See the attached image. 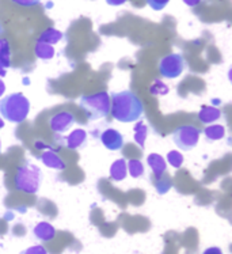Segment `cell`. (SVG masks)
<instances>
[{"mask_svg": "<svg viewBox=\"0 0 232 254\" xmlns=\"http://www.w3.org/2000/svg\"><path fill=\"white\" fill-rule=\"evenodd\" d=\"M110 113L119 123H134L141 119L144 106L141 99L130 90H124L110 95Z\"/></svg>", "mask_w": 232, "mask_h": 254, "instance_id": "obj_1", "label": "cell"}, {"mask_svg": "<svg viewBox=\"0 0 232 254\" xmlns=\"http://www.w3.org/2000/svg\"><path fill=\"white\" fill-rule=\"evenodd\" d=\"M30 113V101L22 93H12L0 98V116L8 123L22 124Z\"/></svg>", "mask_w": 232, "mask_h": 254, "instance_id": "obj_2", "label": "cell"}, {"mask_svg": "<svg viewBox=\"0 0 232 254\" xmlns=\"http://www.w3.org/2000/svg\"><path fill=\"white\" fill-rule=\"evenodd\" d=\"M42 182L41 169L30 162H25L18 167L15 174V189L27 194H36L40 190Z\"/></svg>", "mask_w": 232, "mask_h": 254, "instance_id": "obj_3", "label": "cell"}, {"mask_svg": "<svg viewBox=\"0 0 232 254\" xmlns=\"http://www.w3.org/2000/svg\"><path fill=\"white\" fill-rule=\"evenodd\" d=\"M79 105L84 110L88 120L97 121L105 119L110 113V94L101 91L93 95H83L79 99Z\"/></svg>", "mask_w": 232, "mask_h": 254, "instance_id": "obj_4", "label": "cell"}, {"mask_svg": "<svg viewBox=\"0 0 232 254\" xmlns=\"http://www.w3.org/2000/svg\"><path fill=\"white\" fill-rule=\"evenodd\" d=\"M201 133V129H198L194 125H180L173 132L171 137L179 150L191 151L198 144Z\"/></svg>", "mask_w": 232, "mask_h": 254, "instance_id": "obj_5", "label": "cell"}, {"mask_svg": "<svg viewBox=\"0 0 232 254\" xmlns=\"http://www.w3.org/2000/svg\"><path fill=\"white\" fill-rule=\"evenodd\" d=\"M186 68V62L180 53H170L162 57L159 62V72L166 79L179 78Z\"/></svg>", "mask_w": 232, "mask_h": 254, "instance_id": "obj_6", "label": "cell"}, {"mask_svg": "<svg viewBox=\"0 0 232 254\" xmlns=\"http://www.w3.org/2000/svg\"><path fill=\"white\" fill-rule=\"evenodd\" d=\"M75 123H76L75 116L71 112H67V110L58 112V113L52 116L49 119V127H51L52 132L55 135H62V133L68 132L72 128Z\"/></svg>", "mask_w": 232, "mask_h": 254, "instance_id": "obj_7", "label": "cell"}, {"mask_svg": "<svg viewBox=\"0 0 232 254\" xmlns=\"http://www.w3.org/2000/svg\"><path fill=\"white\" fill-rule=\"evenodd\" d=\"M99 141L105 145V148L109 151H119L124 147V136L121 135V132L113 128L105 129L99 135Z\"/></svg>", "mask_w": 232, "mask_h": 254, "instance_id": "obj_8", "label": "cell"}, {"mask_svg": "<svg viewBox=\"0 0 232 254\" xmlns=\"http://www.w3.org/2000/svg\"><path fill=\"white\" fill-rule=\"evenodd\" d=\"M147 165L150 166V169L152 170V174H154V178H159L163 174H166V170H167V162L163 156L160 154H156V152H152L150 155L147 156Z\"/></svg>", "mask_w": 232, "mask_h": 254, "instance_id": "obj_9", "label": "cell"}, {"mask_svg": "<svg viewBox=\"0 0 232 254\" xmlns=\"http://www.w3.org/2000/svg\"><path fill=\"white\" fill-rule=\"evenodd\" d=\"M64 143H65L67 148H69V150H79V148L84 147L86 143H87V132L84 129H82V128L73 129L72 132L65 137Z\"/></svg>", "mask_w": 232, "mask_h": 254, "instance_id": "obj_10", "label": "cell"}, {"mask_svg": "<svg viewBox=\"0 0 232 254\" xmlns=\"http://www.w3.org/2000/svg\"><path fill=\"white\" fill-rule=\"evenodd\" d=\"M11 67V47L7 40H0V78H5Z\"/></svg>", "mask_w": 232, "mask_h": 254, "instance_id": "obj_11", "label": "cell"}, {"mask_svg": "<svg viewBox=\"0 0 232 254\" xmlns=\"http://www.w3.org/2000/svg\"><path fill=\"white\" fill-rule=\"evenodd\" d=\"M33 234L41 242H49L56 237V228L48 222H40L36 227L33 228Z\"/></svg>", "mask_w": 232, "mask_h": 254, "instance_id": "obj_12", "label": "cell"}, {"mask_svg": "<svg viewBox=\"0 0 232 254\" xmlns=\"http://www.w3.org/2000/svg\"><path fill=\"white\" fill-rule=\"evenodd\" d=\"M41 162L49 169H55V170H64L67 165L65 162L62 161L60 156L57 155L56 152L53 150H48L45 152H42L41 156H40Z\"/></svg>", "mask_w": 232, "mask_h": 254, "instance_id": "obj_13", "label": "cell"}, {"mask_svg": "<svg viewBox=\"0 0 232 254\" xmlns=\"http://www.w3.org/2000/svg\"><path fill=\"white\" fill-rule=\"evenodd\" d=\"M109 174H110V178L114 182L124 181L126 176H128V167H126V161H125L124 158L117 159V161H114L112 163Z\"/></svg>", "mask_w": 232, "mask_h": 254, "instance_id": "obj_14", "label": "cell"}, {"mask_svg": "<svg viewBox=\"0 0 232 254\" xmlns=\"http://www.w3.org/2000/svg\"><path fill=\"white\" fill-rule=\"evenodd\" d=\"M220 119H222V110L215 106H202L201 110L198 112V120L202 124H213Z\"/></svg>", "mask_w": 232, "mask_h": 254, "instance_id": "obj_15", "label": "cell"}, {"mask_svg": "<svg viewBox=\"0 0 232 254\" xmlns=\"http://www.w3.org/2000/svg\"><path fill=\"white\" fill-rule=\"evenodd\" d=\"M34 53L41 60H51L56 55V51H55V48L51 44L37 41L36 47H34Z\"/></svg>", "mask_w": 232, "mask_h": 254, "instance_id": "obj_16", "label": "cell"}, {"mask_svg": "<svg viewBox=\"0 0 232 254\" xmlns=\"http://www.w3.org/2000/svg\"><path fill=\"white\" fill-rule=\"evenodd\" d=\"M64 38V34H62L61 31L57 30L55 27H49L47 30H44L38 37V40L37 41H41V42H47V44H51V45H55L57 42H60Z\"/></svg>", "mask_w": 232, "mask_h": 254, "instance_id": "obj_17", "label": "cell"}, {"mask_svg": "<svg viewBox=\"0 0 232 254\" xmlns=\"http://www.w3.org/2000/svg\"><path fill=\"white\" fill-rule=\"evenodd\" d=\"M204 135L211 141L222 140L226 136V127L220 124H209V127H206L204 129Z\"/></svg>", "mask_w": 232, "mask_h": 254, "instance_id": "obj_18", "label": "cell"}, {"mask_svg": "<svg viewBox=\"0 0 232 254\" xmlns=\"http://www.w3.org/2000/svg\"><path fill=\"white\" fill-rule=\"evenodd\" d=\"M133 133L134 141L140 145V148H144L145 140H147V136H148V125L143 123V121H140V123L134 125Z\"/></svg>", "mask_w": 232, "mask_h": 254, "instance_id": "obj_19", "label": "cell"}, {"mask_svg": "<svg viewBox=\"0 0 232 254\" xmlns=\"http://www.w3.org/2000/svg\"><path fill=\"white\" fill-rule=\"evenodd\" d=\"M154 187L159 194H166L173 188V180L169 174H163L159 178H154Z\"/></svg>", "mask_w": 232, "mask_h": 254, "instance_id": "obj_20", "label": "cell"}, {"mask_svg": "<svg viewBox=\"0 0 232 254\" xmlns=\"http://www.w3.org/2000/svg\"><path fill=\"white\" fill-rule=\"evenodd\" d=\"M126 167H128V174L132 178H140L144 176V163L139 159H130L126 162Z\"/></svg>", "mask_w": 232, "mask_h": 254, "instance_id": "obj_21", "label": "cell"}, {"mask_svg": "<svg viewBox=\"0 0 232 254\" xmlns=\"http://www.w3.org/2000/svg\"><path fill=\"white\" fill-rule=\"evenodd\" d=\"M166 159H167V163L173 166L174 169H180L182 165H183V161H185V158L183 155L180 154L178 150H173L170 151L167 156H166Z\"/></svg>", "mask_w": 232, "mask_h": 254, "instance_id": "obj_22", "label": "cell"}, {"mask_svg": "<svg viewBox=\"0 0 232 254\" xmlns=\"http://www.w3.org/2000/svg\"><path fill=\"white\" fill-rule=\"evenodd\" d=\"M169 91H170V88L167 87V84L163 83L160 79H156L150 87V93L155 97L156 95H166V94H169Z\"/></svg>", "mask_w": 232, "mask_h": 254, "instance_id": "obj_23", "label": "cell"}, {"mask_svg": "<svg viewBox=\"0 0 232 254\" xmlns=\"http://www.w3.org/2000/svg\"><path fill=\"white\" fill-rule=\"evenodd\" d=\"M169 3H170V0H147V4L155 11H162L167 7Z\"/></svg>", "mask_w": 232, "mask_h": 254, "instance_id": "obj_24", "label": "cell"}, {"mask_svg": "<svg viewBox=\"0 0 232 254\" xmlns=\"http://www.w3.org/2000/svg\"><path fill=\"white\" fill-rule=\"evenodd\" d=\"M19 254H48V252L42 245H36V246H30L27 249L22 250Z\"/></svg>", "mask_w": 232, "mask_h": 254, "instance_id": "obj_25", "label": "cell"}, {"mask_svg": "<svg viewBox=\"0 0 232 254\" xmlns=\"http://www.w3.org/2000/svg\"><path fill=\"white\" fill-rule=\"evenodd\" d=\"M12 3L21 5V7H33L41 3V0H11Z\"/></svg>", "mask_w": 232, "mask_h": 254, "instance_id": "obj_26", "label": "cell"}, {"mask_svg": "<svg viewBox=\"0 0 232 254\" xmlns=\"http://www.w3.org/2000/svg\"><path fill=\"white\" fill-rule=\"evenodd\" d=\"M202 254H224L223 253V250L220 248H217V246H211V248H208L202 252Z\"/></svg>", "mask_w": 232, "mask_h": 254, "instance_id": "obj_27", "label": "cell"}, {"mask_svg": "<svg viewBox=\"0 0 232 254\" xmlns=\"http://www.w3.org/2000/svg\"><path fill=\"white\" fill-rule=\"evenodd\" d=\"M128 0H106V3L109 5H113V7H117V5H122L125 4Z\"/></svg>", "mask_w": 232, "mask_h": 254, "instance_id": "obj_28", "label": "cell"}, {"mask_svg": "<svg viewBox=\"0 0 232 254\" xmlns=\"http://www.w3.org/2000/svg\"><path fill=\"white\" fill-rule=\"evenodd\" d=\"M186 5H189V7H196L201 3V0H182Z\"/></svg>", "mask_w": 232, "mask_h": 254, "instance_id": "obj_29", "label": "cell"}, {"mask_svg": "<svg viewBox=\"0 0 232 254\" xmlns=\"http://www.w3.org/2000/svg\"><path fill=\"white\" fill-rule=\"evenodd\" d=\"M4 93H5V84L4 82H3V79L0 78V98L4 95Z\"/></svg>", "mask_w": 232, "mask_h": 254, "instance_id": "obj_30", "label": "cell"}, {"mask_svg": "<svg viewBox=\"0 0 232 254\" xmlns=\"http://www.w3.org/2000/svg\"><path fill=\"white\" fill-rule=\"evenodd\" d=\"M1 128H4V121H3L1 116H0V129H1Z\"/></svg>", "mask_w": 232, "mask_h": 254, "instance_id": "obj_31", "label": "cell"}, {"mask_svg": "<svg viewBox=\"0 0 232 254\" xmlns=\"http://www.w3.org/2000/svg\"><path fill=\"white\" fill-rule=\"evenodd\" d=\"M3 33V27H1V23H0V34Z\"/></svg>", "mask_w": 232, "mask_h": 254, "instance_id": "obj_32", "label": "cell"}, {"mask_svg": "<svg viewBox=\"0 0 232 254\" xmlns=\"http://www.w3.org/2000/svg\"><path fill=\"white\" fill-rule=\"evenodd\" d=\"M0 154H1V139H0Z\"/></svg>", "mask_w": 232, "mask_h": 254, "instance_id": "obj_33", "label": "cell"}]
</instances>
